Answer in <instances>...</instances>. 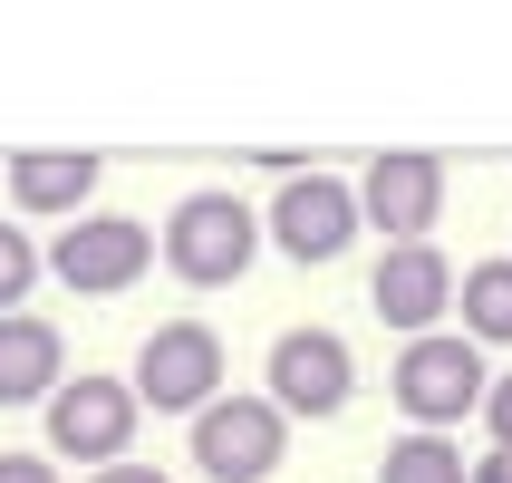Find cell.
Masks as SVG:
<instances>
[{
	"instance_id": "6da1fadb",
	"label": "cell",
	"mask_w": 512,
	"mask_h": 483,
	"mask_svg": "<svg viewBox=\"0 0 512 483\" xmlns=\"http://www.w3.org/2000/svg\"><path fill=\"white\" fill-rule=\"evenodd\" d=\"M261 252V213L232 184H194V194H174L165 232H155V261H165L184 290H232L242 271H252Z\"/></svg>"
},
{
	"instance_id": "52a82bcc",
	"label": "cell",
	"mask_w": 512,
	"mask_h": 483,
	"mask_svg": "<svg viewBox=\"0 0 512 483\" xmlns=\"http://www.w3.org/2000/svg\"><path fill=\"white\" fill-rule=\"evenodd\" d=\"M290 455V416L271 397H213L194 416V474L203 483H271Z\"/></svg>"
},
{
	"instance_id": "2e32d148",
	"label": "cell",
	"mask_w": 512,
	"mask_h": 483,
	"mask_svg": "<svg viewBox=\"0 0 512 483\" xmlns=\"http://www.w3.org/2000/svg\"><path fill=\"white\" fill-rule=\"evenodd\" d=\"M484 435H493V455H512V368L484 387Z\"/></svg>"
},
{
	"instance_id": "3957f363",
	"label": "cell",
	"mask_w": 512,
	"mask_h": 483,
	"mask_svg": "<svg viewBox=\"0 0 512 483\" xmlns=\"http://www.w3.org/2000/svg\"><path fill=\"white\" fill-rule=\"evenodd\" d=\"M136 406L145 416H184L194 426L203 406L223 397V339L203 329V319H165V329H145L136 339Z\"/></svg>"
},
{
	"instance_id": "5b68a950",
	"label": "cell",
	"mask_w": 512,
	"mask_h": 483,
	"mask_svg": "<svg viewBox=\"0 0 512 483\" xmlns=\"http://www.w3.org/2000/svg\"><path fill=\"white\" fill-rule=\"evenodd\" d=\"M484 348L455 339V329H435V339H406L397 348V406L416 416V435H445L455 416H484Z\"/></svg>"
},
{
	"instance_id": "e0dca14e",
	"label": "cell",
	"mask_w": 512,
	"mask_h": 483,
	"mask_svg": "<svg viewBox=\"0 0 512 483\" xmlns=\"http://www.w3.org/2000/svg\"><path fill=\"white\" fill-rule=\"evenodd\" d=\"M0 483H58L49 455H0Z\"/></svg>"
},
{
	"instance_id": "7a4b0ae2",
	"label": "cell",
	"mask_w": 512,
	"mask_h": 483,
	"mask_svg": "<svg viewBox=\"0 0 512 483\" xmlns=\"http://www.w3.org/2000/svg\"><path fill=\"white\" fill-rule=\"evenodd\" d=\"M136 426H145L136 387H126V377L78 368V377L49 397V464H87V474H107V464L136 455Z\"/></svg>"
},
{
	"instance_id": "5bb4252c",
	"label": "cell",
	"mask_w": 512,
	"mask_h": 483,
	"mask_svg": "<svg viewBox=\"0 0 512 483\" xmlns=\"http://www.w3.org/2000/svg\"><path fill=\"white\" fill-rule=\"evenodd\" d=\"M377 483H464V445L455 435H397Z\"/></svg>"
},
{
	"instance_id": "d6986e66",
	"label": "cell",
	"mask_w": 512,
	"mask_h": 483,
	"mask_svg": "<svg viewBox=\"0 0 512 483\" xmlns=\"http://www.w3.org/2000/svg\"><path fill=\"white\" fill-rule=\"evenodd\" d=\"M464 483H512V455H493V445H484V455L464 464Z\"/></svg>"
},
{
	"instance_id": "9c48e42d",
	"label": "cell",
	"mask_w": 512,
	"mask_h": 483,
	"mask_svg": "<svg viewBox=\"0 0 512 483\" xmlns=\"http://www.w3.org/2000/svg\"><path fill=\"white\" fill-rule=\"evenodd\" d=\"M261 397L281 406V416H339L348 397H358V358H348L339 329H319V319H300V329H281L271 339V387Z\"/></svg>"
},
{
	"instance_id": "ac0fdd59",
	"label": "cell",
	"mask_w": 512,
	"mask_h": 483,
	"mask_svg": "<svg viewBox=\"0 0 512 483\" xmlns=\"http://www.w3.org/2000/svg\"><path fill=\"white\" fill-rule=\"evenodd\" d=\"M87 483H174V474H155V464L126 455V464H107V474H87Z\"/></svg>"
},
{
	"instance_id": "ba28073f",
	"label": "cell",
	"mask_w": 512,
	"mask_h": 483,
	"mask_svg": "<svg viewBox=\"0 0 512 483\" xmlns=\"http://www.w3.org/2000/svg\"><path fill=\"white\" fill-rule=\"evenodd\" d=\"M358 223L387 252L435 242V223H445V155H368V174H358Z\"/></svg>"
},
{
	"instance_id": "8fae6325",
	"label": "cell",
	"mask_w": 512,
	"mask_h": 483,
	"mask_svg": "<svg viewBox=\"0 0 512 483\" xmlns=\"http://www.w3.org/2000/svg\"><path fill=\"white\" fill-rule=\"evenodd\" d=\"M97 155L87 145H20L10 165H0V194L20 203V213H49V223H78L87 194H97Z\"/></svg>"
},
{
	"instance_id": "8992f818",
	"label": "cell",
	"mask_w": 512,
	"mask_h": 483,
	"mask_svg": "<svg viewBox=\"0 0 512 483\" xmlns=\"http://www.w3.org/2000/svg\"><path fill=\"white\" fill-rule=\"evenodd\" d=\"M155 271V232L136 213H78V223H58L49 242V281L78 290V300H116V290H136Z\"/></svg>"
},
{
	"instance_id": "9a60e30c",
	"label": "cell",
	"mask_w": 512,
	"mask_h": 483,
	"mask_svg": "<svg viewBox=\"0 0 512 483\" xmlns=\"http://www.w3.org/2000/svg\"><path fill=\"white\" fill-rule=\"evenodd\" d=\"M39 271H49V252H39V242H29L20 223H0V319H20V310H29Z\"/></svg>"
},
{
	"instance_id": "277c9868",
	"label": "cell",
	"mask_w": 512,
	"mask_h": 483,
	"mask_svg": "<svg viewBox=\"0 0 512 483\" xmlns=\"http://www.w3.org/2000/svg\"><path fill=\"white\" fill-rule=\"evenodd\" d=\"M358 184H339V174H290L281 194H271V213H261V242L281 261H300V271H319V261H348V242H358Z\"/></svg>"
},
{
	"instance_id": "7c38bea8",
	"label": "cell",
	"mask_w": 512,
	"mask_h": 483,
	"mask_svg": "<svg viewBox=\"0 0 512 483\" xmlns=\"http://www.w3.org/2000/svg\"><path fill=\"white\" fill-rule=\"evenodd\" d=\"M68 387V339L39 310L0 319V406H49Z\"/></svg>"
},
{
	"instance_id": "4fadbf2b",
	"label": "cell",
	"mask_w": 512,
	"mask_h": 483,
	"mask_svg": "<svg viewBox=\"0 0 512 483\" xmlns=\"http://www.w3.org/2000/svg\"><path fill=\"white\" fill-rule=\"evenodd\" d=\"M455 310L474 348H512V261H474L455 281Z\"/></svg>"
},
{
	"instance_id": "30bf717a",
	"label": "cell",
	"mask_w": 512,
	"mask_h": 483,
	"mask_svg": "<svg viewBox=\"0 0 512 483\" xmlns=\"http://www.w3.org/2000/svg\"><path fill=\"white\" fill-rule=\"evenodd\" d=\"M368 310L387 319V329H406V339H435V329H445V310H455V261L435 252V242L387 252V261L368 271Z\"/></svg>"
}]
</instances>
